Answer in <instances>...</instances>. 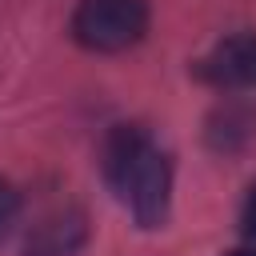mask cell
Returning <instances> with one entry per match:
<instances>
[{
  "mask_svg": "<svg viewBox=\"0 0 256 256\" xmlns=\"http://www.w3.org/2000/svg\"><path fill=\"white\" fill-rule=\"evenodd\" d=\"M196 72L212 88H256V36H228V40H220L196 64Z\"/></svg>",
  "mask_w": 256,
  "mask_h": 256,
  "instance_id": "3957f363",
  "label": "cell"
},
{
  "mask_svg": "<svg viewBox=\"0 0 256 256\" xmlns=\"http://www.w3.org/2000/svg\"><path fill=\"white\" fill-rule=\"evenodd\" d=\"M148 28L144 0H80L72 12V36L88 52H124Z\"/></svg>",
  "mask_w": 256,
  "mask_h": 256,
  "instance_id": "7a4b0ae2",
  "label": "cell"
},
{
  "mask_svg": "<svg viewBox=\"0 0 256 256\" xmlns=\"http://www.w3.org/2000/svg\"><path fill=\"white\" fill-rule=\"evenodd\" d=\"M104 180L140 228H160L172 204V164L136 124H116L104 140Z\"/></svg>",
  "mask_w": 256,
  "mask_h": 256,
  "instance_id": "6da1fadb",
  "label": "cell"
},
{
  "mask_svg": "<svg viewBox=\"0 0 256 256\" xmlns=\"http://www.w3.org/2000/svg\"><path fill=\"white\" fill-rule=\"evenodd\" d=\"M84 240V216L80 212H52L28 232V256H72Z\"/></svg>",
  "mask_w": 256,
  "mask_h": 256,
  "instance_id": "277c9868",
  "label": "cell"
},
{
  "mask_svg": "<svg viewBox=\"0 0 256 256\" xmlns=\"http://www.w3.org/2000/svg\"><path fill=\"white\" fill-rule=\"evenodd\" d=\"M240 224H244V236H248V240H256V184L248 188V200H244Z\"/></svg>",
  "mask_w": 256,
  "mask_h": 256,
  "instance_id": "8992f818",
  "label": "cell"
},
{
  "mask_svg": "<svg viewBox=\"0 0 256 256\" xmlns=\"http://www.w3.org/2000/svg\"><path fill=\"white\" fill-rule=\"evenodd\" d=\"M16 212H20V196H16V188H12L8 180H0V236L12 228Z\"/></svg>",
  "mask_w": 256,
  "mask_h": 256,
  "instance_id": "5b68a950",
  "label": "cell"
},
{
  "mask_svg": "<svg viewBox=\"0 0 256 256\" xmlns=\"http://www.w3.org/2000/svg\"><path fill=\"white\" fill-rule=\"evenodd\" d=\"M224 256H256V248H236V252H224Z\"/></svg>",
  "mask_w": 256,
  "mask_h": 256,
  "instance_id": "52a82bcc",
  "label": "cell"
}]
</instances>
